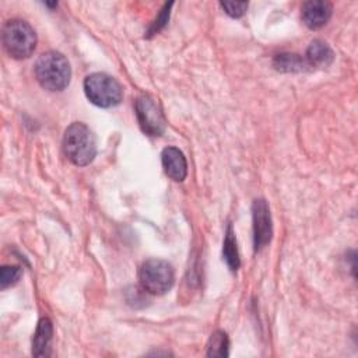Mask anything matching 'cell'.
<instances>
[{
  "instance_id": "cell-8",
  "label": "cell",
  "mask_w": 358,
  "mask_h": 358,
  "mask_svg": "<svg viewBox=\"0 0 358 358\" xmlns=\"http://www.w3.org/2000/svg\"><path fill=\"white\" fill-rule=\"evenodd\" d=\"M302 21L310 29L322 28L331 17L333 6L324 0H310L302 6Z\"/></svg>"
},
{
  "instance_id": "cell-1",
  "label": "cell",
  "mask_w": 358,
  "mask_h": 358,
  "mask_svg": "<svg viewBox=\"0 0 358 358\" xmlns=\"http://www.w3.org/2000/svg\"><path fill=\"white\" fill-rule=\"evenodd\" d=\"M35 77L42 88L48 91H63L71 77L67 59L55 50L42 53L35 64Z\"/></svg>"
},
{
  "instance_id": "cell-10",
  "label": "cell",
  "mask_w": 358,
  "mask_h": 358,
  "mask_svg": "<svg viewBox=\"0 0 358 358\" xmlns=\"http://www.w3.org/2000/svg\"><path fill=\"white\" fill-rule=\"evenodd\" d=\"M53 336V326L48 317H42L36 326L32 338V354L35 357H48L50 352V341Z\"/></svg>"
},
{
  "instance_id": "cell-7",
  "label": "cell",
  "mask_w": 358,
  "mask_h": 358,
  "mask_svg": "<svg viewBox=\"0 0 358 358\" xmlns=\"http://www.w3.org/2000/svg\"><path fill=\"white\" fill-rule=\"evenodd\" d=\"M252 215H253L255 250H260L271 241V235H273L271 215H270V210L266 200L257 199L253 201Z\"/></svg>"
},
{
  "instance_id": "cell-17",
  "label": "cell",
  "mask_w": 358,
  "mask_h": 358,
  "mask_svg": "<svg viewBox=\"0 0 358 358\" xmlns=\"http://www.w3.org/2000/svg\"><path fill=\"white\" fill-rule=\"evenodd\" d=\"M171 7H172V3L164 6V8L159 11L157 20L152 22V25H151V28H150V31H148L150 35L157 34L158 31H161V29L165 27V24H166L168 20H169V10H171Z\"/></svg>"
},
{
  "instance_id": "cell-4",
  "label": "cell",
  "mask_w": 358,
  "mask_h": 358,
  "mask_svg": "<svg viewBox=\"0 0 358 358\" xmlns=\"http://www.w3.org/2000/svg\"><path fill=\"white\" fill-rule=\"evenodd\" d=\"M84 92L88 101L99 108L116 106L123 98L120 84L105 73L90 74L84 80Z\"/></svg>"
},
{
  "instance_id": "cell-11",
  "label": "cell",
  "mask_w": 358,
  "mask_h": 358,
  "mask_svg": "<svg viewBox=\"0 0 358 358\" xmlns=\"http://www.w3.org/2000/svg\"><path fill=\"white\" fill-rule=\"evenodd\" d=\"M334 53L331 48L323 41H313L306 50V63L309 67H327L331 64Z\"/></svg>"
},
{
  "instance_id": "cell-14",
  "label": "cell",
  "mask_w": 358,
  "mask_h": 358,
  "mask_svg": "<svg viewBox=\"0 0 358 358\" xmlns=\"http://www.w3.org/2000/svg\"><path fill=\"white\" fill-rule=\"evenodd\" d=\"M229 340L225 331L217 330L211 334L208 345H207V355L208 357H227L228 355Z\"/></svg>"
},
{
  "instance_id": "cell-3",
  "label": "cell",
  "mask_w": 358,
  "mask_h": 358,
  "mask_svg": "<svg viewBox=\"0 0 358 358\" xmlns=\"http://www.w3.org/2000/svg\"><path fill=\"white\" fill-rule=\"evenodd\" d=\"M3 45L11 57L27 59L35 50L36 34L27 21L11 20L3 28Z\"/></svg>"
},
{
  "instance_id": "cell-5",
  "label": "cell",
  "mask_w": 358,
  "mask_h": 358,
  "mask_svg": "<svg viewBox=\"0 0 358 358\" xmlns=\"http://www.w3.org/2000/svg\"><path fill=\"white\" fill-rule=\"evenodd\" d=\"M138 280L144 291L154 295H162L172 288L175 274L168 262L161 259H150L141 264Z\"/></svg>"
},
{
  "instance_id": "cell-13",
  "label": "cell",
  "mask_w": 358,
  "mask_h": 358,
  "mask_svg": "<svg viewBox=\"0 0 358 358\" xmlns=\"http://www.w3.org/2000/svg\"><path fill=\"white\" fill-rule=\"evenodd\" d=\"M222 255H224V259H225L228 267H229L232 271H236V270L239 268V266H241V260H239V253H238V248H236L235 232H234L231 224L228 225L227 232H225Z\"/></svg>"
},
{
  "instance_id": "cell-2",
  "label": "cell",
  "mask_w": 358,
  "mask_h": 358,
  "mask_svg": "<svg viewBox=\"0 0 358 358\" xmlns=\"http://www.w3.org/2000/svg\"><path fill=\"white\" fill-rule=\"evenodd\" d=\"M63 150L69 161L85 166L95 158L96 144L92 131L81 122L71 123L63 136Z\"/></svg>"
},
{
  "instance_id": "cell-9",
  "label": "cell",
  "mask_w": 358,
  "mask_h": 358,
  "mask_svg": "<svg viewBox=\"0 0 358 358\" xmlns=\"http://www.w3.org/2000/svg\"><path fill=\"white\" fill-rule=\"evenodd\" d=\"M165 173L175 182H182L187 175V162L183 152L176 147H166L161 154Z\"/></svg>"
},
{
  "instance_id": "cell-12",
  "label": "cell",
  "mask_w": 358,
  "mask_h": 358,
  "mask_svg": "<svg viewBox=\"0 0 358 358\" xmlns=\"http://www.w3.org/2000/svg\"><path fill=\"white\" fill-rule=\"evenodd\" d=\"M273 64L277 70L287 71V73L303 71V70H306V67H309L305 59H302L299 55H294V53L277 55L273 60Z\"/></svg>"
},
{
  "instance_id": "cell-15",
  "label": "cell",
  "mask_w": 358,
  "mask_h": 358,
  "mask_svg": "<svg viewBox=\"0 0 358 358\" xmlns=\"http://www.w3.org/2000/svg\"><path fill=\"white\" fill-rule=\"evenodd\" d=\"M21 268L17 266H3L0 270V284L1 288H7L10 285H14L20 277H21Z\"/></svg>"
},
{
  "instance_id": "cell-16",
  "label": "cell",
  "mask_w": 358,
  "mask_h": 358,
  "mask_svg": "<svg viewBox=\"0 0 358 358\" xmlns=\"http://www.w3.org/2000/svg\"><path fill=\"white\" fill-rule=\"evenodd\" d=\"M220 6L232 18L242 17L248 8L246 1H222V3H220Z\"/></svg>"
},
{
  "instance_id": "cell-6",
  "label": "cell",
  "mask_w": 358,
  "mask_h": 358,
  "mask_svg": "<svg viewBox=\"0 0 358 358\" xmlns=\"http://www.w3.org/2000/svg\"><path fill=\"white\" fill-rule=\"evenodd\" d=\"M136 116L141 130L148 136H161L165 130V116L158 102L147 94L140 95L134 102Z\"/></svg>"
}]
</instances>
